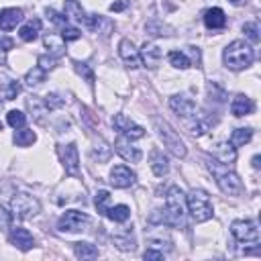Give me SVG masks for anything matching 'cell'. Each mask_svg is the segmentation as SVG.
<instances>
[{
  "label": "cell",
  "mask_w": 261,
  "mask_h": 261,
  "mask_svg": "<svg viewBox=\"0 0 261 261\" xmlns=\"http://www.w3.org/2000/svg\"><path fill=\"white\" fill-rule=\"evenodd\" d=\"M37 141V135L31 130V128H16V133H14V143L18 145V147H29V145H33Z\"/></svg>",
  "instance_id": "obj_29"
},
{
  "label": "cell",
  "mask_w": 261,
  "mask_h": 261,
  "mask_svg": "<svg viewBox=\"0 0 261 261\" xmlns=\"http://www.w3.org/2000/svg\"><path fill=\"white\" fill-rule=\"evenodd\" d=\"M126 230H124V234H114L112 237V241H114V245L120 249V251H133L135 249V237H133V226H130V230H128V226H124Z\"/></svg>",
  "instance_id": "obj_25"
},
{
  "label": "cell",
  "mask_w": 261,
  "mask_h": 261,
  "mask_svg": "<svg viewBox=\"0 0 261 261\" xmlns=\"http://www.w3.org/2000/svg\"><path fill=\"white\" fill-rule=\"evenodd\" d=\"M29 88H37V86H41L43 82H45V71L37 65V67H33V69H29L27 73H24V80H22Z\"/></svg>",
  "instance_id": "obj_28"
},
{
  "label": "cell",
  "mask_w": 261,
  "mask_h": 261,
  "mask_svg": "<svg viewBox=\"0 0 261 261\" xmlns=\"http://www.w3.org/2000/svg\"><path fill=\"white\" fill-rule=\"evenodd\" d=\"M22 8H4L0 12V31H12L22 20Z\"/></svg>",
  "instance_id": "obj_17"
},
{
  "label": "cell",
  "mask_w": 261,
  "mask_h": 261,
  "mask_svg": "<svg viewBox=\"0 0 261 261\" xmlns=\"http://www.w3.org/2000/svg\"><path fill=\"white\" fill-rule=\"evenodd\" d=\"M184 218H186V196L177 186H171L165 194V208L153 210L149 222L165 224V226H181Z\"/></svg>",
  "instance_id": "obj_1"
},
{
  "label": "cell",
  "mask_w": 261,
  "mask_h": 261,
  "mask_svg": "<svg viewBox=\"0 0 261 261\" xmlns=\"http://www.w3.org/2000/svg\"><path fill=\"white\" fill-rule=\"evenodd\" d=\"M73 253L77 259H94V257H98V247L90 245V243H75Z\"/></svg>",
  "instance_id": "obj_27"
},
{
  "label": "cell",
  "mask_w": 261,
  "mask_h": 261,
  "mask_svg": "<svg viewBox=\"0 0 261 261\" xmlns=\"http://www.w3.org/2000/svg\"><path fill=\"white\" fill-rule=\"evenodd\" d=\"M251 139H253V128H249V126H241V128H234V130H232L228 143H230L232 147H243V145H247Z\"/></svg>",
  "instance_id": "obj_24"
},
{
  "label": "cell",
  "mask_w": 261,
  "mask_h": 261,
  "mask_svg": "<svg viewBox=\"0 0 261 261\" xmlns=\"http://www.w3.org/2000/svg\"><path fill=\"white\" fill-rule=\"evenodd\" d=\"M188 53L192 55V59L196 63H200V51H198V47H188Z\"/></svg>",
  "instance_id": "obj_45"
},
{
  "label": "cell",
  "mask_w": 261,
  "mask_h": 261,
  "mask_svg": "<svg viewBox=\"0 0 261 261\" xmlns=\"http://www.w3.org/2000/svg\"><path fill=\"white\" fill-rule=\"evenodd\" d=\"M39 33H41V20H39V18H33V20H29L27 24L20 27V39L27 41V43L35 41V39L39 37Z\"/></svg>",
  "instance_id": "obj_23"
},
{
  "label": "cell",
  "mask_w": 261,
  "mask_h": 261,
  "mask_svg": "<svg viewBox=\"0 0 261 261\" xmlns=\"http://www.w3.org/2000/svg\"><path fill=\"white\" fill-rule=\"evenodd\" d=\"M149 161H151V169H153V173H155L157 177H163V175L169 171V159L163 155V151L153 149Z\"/></svg>",
  "instance_id": "obj_19"
},
{
  "label": "cell",
  "mask_w": 261,
  "mask_h": 261,
  "mask_svg": "<svg viewBox=\"0 0 261 261\" xmlns=\"http://www.w3.org/2000/svg\"><path fill=\"white\" fill-rule=\"evenodd\" d=\"M253 108H255L253 100L249 96H245V94H237L232 98V102H230V112L234 116H247V114L253 112Z\"/></svg>",
  "instance_id": "obj_18"
},
{
  "label": "cell",
  "mask_w": 261,
  "mask_h": 261,
  "mask_svg": "<svg viewBox=\"0 0 261 261\" xmlns=\"http://www.w3.org/2000/svg\"><path fill=\"white\" fill-rule=\"evenodd\" d=\"M45 12H47V16L51 18L53 24H57V27H65V24H67V16H65V14H61V12L53 10V8H47Z\"/></svg>",
  "instance_id": "obj_39"
},
{
  "label": "cell",
  "mask_w": 261,
  "mask_h": 261,
  "mask_svg": "<svg viewBox=\"0 0 261 261\" xmlns=\"http://www.w3.org/2000/svg\"><path fill=\"white\" fill-rule=\"evenodd\" d=\"M204 24L208 27V29H212V31H216V29H222L224 24H226V16H224V10L222 8H208L206 12H204Z\"/></svg>",
  "instance_id": "obj_20"
},
{
  "label": "cell",
  "mask_w": 261,
  "mask_h": 261,
  "mask_svg": "<svg viewBox=\"0 0 261 261\" xmlns=\"http://www.w3.org/2000/svg\"><path fill=\"white\" fill-rule=\"evenodd\" d=\"M230 232H232V237L239 243H253V245H257L259 239H261L255 220H234L230 224Z\"/></svg>",
  "instance_id": "obj_9"
},
{
  "label": "cell",
  "mask_w": 261,
  "mask_h": 261,
  "mask_svg": "<svg viewBox=\"0 0 261 261\" xmlns=\"http://www.w3.org/2000/svg\"><path fill=\"white\" fill-rule=\"evenodd\" d=\"M8 241H10L16 249H20V251H29V249H33V245H35L33 234H31L27 228H20V226L10 228V232H8Z\"/></svg>",
  "instance_id": "obj_14"
},
{
  "label": "cell",
  "mask_w": 261,
  "mask_h": 261,
  "mask_svg": "<svg viewBox=\"0 0 261 261\" xmlns=\"http://www.w3.org/2000/svg\"><path fill=\"white\" fill-rule=\"evenodd\" d=\"M167 59H169V63H171L173 67H177V69H188V67L192 65V61L188 59V55H186L184 51H169Z\"/></svg>",
  "instance_id": "obj_31"
},
{
  "label": "cell",
  "mask_w": 261,
  "mask_h": 261,
  "mask_svg": "<svg viewBox=\"0 0 261 261\" xmlns=\"http://www.w3.org/2000/svg\"><path fill=\"white\" fill-rule=\"evenodd\" d=\"M63 39L59 37H55V35H47L45 37V47H49V51H51V55L53 57H59V55H63V51H65V47H63Z\"/></svg>",
  "instance_id": "obj_30"
},
{
  "label": "cell",
  "mask_w": 261,
  "mask_h": 261,
  "mask_svg": "<svg viewBox=\"0 0 261 261\" xmlns=\"http://www.w3.org/2000/svg\"><path fill=\"white\" fill-rule=\"evenodd\" d=\"M108 202H110L108 190H98V192H96V198H94V204H96V208H98L100 214H104V212L108 210Z\"/></svg>",
  "instance_id": "obj_34"
},
{
  "label": "cell",
  "mask_w": 261,
  "mask_h": 261,
  "mask_svg": "<svg viewBox=\"0 0 261 261\" xmlns=\"http://www.w3.org/2000/svg\"><path fill=\"white\" fill-rule=\"evenodd\" d=\"M73 67H75V71H77L82 77H86V82H88V84H94V71L90 69V65H88V63L75 61V63H73Z\"/></svg>",
  "instance_id": "obj_37"
},
{
  "label": "cell",
  "mask_w": 261,
  "mask_h": 261,
  "mask_svg": "<svg viewBox=\"0 0 261 261\" xmlns=\"http://www.w3.org/2000/svg\"><path fill=\"white\" fill-rule=\"evenodd\" d=\"M0 108H2V102H0Z\"/></svg>",
  "instance_id": "obj_50"
},
{
  "label": "cell",
  "mask_w": 261,
  "mask_h": 261,
  "mask_svg": "<svg viewBox=\"0 0 261 261\" xmlns=\"http://www.w3.org/2000/svg\"><path fill=\"white\" fill-rule=\"evenodd\" d=\"M61 104H63V100L59 98V94H47V96H45V106H47L49 110L59 108Z\"/></svg>",
  "instance_id": "obj_40"
},
{
  "label": "cell",
  "mask_w": 261,
  "mask_h": 261,
  "mask_svg": "<svg viewBox=\"0 0 261 261\" xmlns=\"http://www.w3.org/2000/svg\"><path fill=\"white\" fill-rule=\"evenodd\" d=\"M243 33H245V37L251 41V43H259V27H257V22H245L243 24Z\"/></svg>",
  "instance_id": "obj_35"
},
{
  "label": "cell",
  "mask_w": 261,
  "mask_h": 261,
  "mask_svg": "<svg viewBox=\"0 0 261 261\" xmlns=\"http://www.w3.org/2000/svg\"><path fill=\"white\" fill-rule=\"evenodd\" d=\"M118 55H120V59H122L128 67H139V65H141L139 49H135L133 41H128V39H122V41L118 43Z\"/></svg>",
  "instance_id": "obj_15"
},
{
  "label": "cell",
  "mask_w": 261,
  "mask_h": 261,
  "mask_svg": "<svg viewBox=\"0 0 261 261\" xmlns=\"http://www.w3.org/2000/svg\"><path fill=\"white\" fill-rule=\"evenodd\" d=\"M112 124H114V128H116L122 137H126V139H130V141L145 137V128L139 126L135 120H130L126 114H114Z\"/></svg>",
  "instance_id": "obj_10"
},
{
  "label": "cell",
  "mask_w": 261,
  "mask_h": 261,
  "mask_svg": "<svg viewBox=\"0 0 261 261\" xmlns=\"http://www.w3.org/2000/svg\"><path fill=\"white\" fill-rule=\"evenodd\" d=\"M114 151H116L124 161H128V163H139L141 157H143L141 149L135 147V145L130 143V139H126V137H122V135L114 141Z\"/></svg>",
  "instance_id": "obj_12"
},
{
  "label": "cell",
  "mask_w": 261,
  "mask_h": 261,
  "mask_svg": "<svg viewBox=\"0 0 261 261\" xmlns=\"http://www.w3.org/2000/svg\"><path fill=\"white\" fill-rule=\"evenodd\" d=\"M59 157H61V163H63V169H65L67 175H71V177L80 175V155H77L75 143L61 145L59 147Z\"/></svg>",
  "instance_id": "obj_11"
},
{
  "label": "cell",
  "mask_w": 261,
  "mask_h": 261,
  "mask_svg": "<svg viewBox=\"0 0 261 261\" xmlns=\"http://www.w3.org/2000/svg\"><path fill=\"white\" fill-rule=\"evenodd\" d=\"M82 37V31L77 29V27H69V24H65V27H61V39L67 43V41H77Z\"/></svg>",
  "instance_id": "obj_36"
},
{
  "label": "cell",
  "mask_w": 261,
  "mask_h": 261,
  "mask_svg": "<svg viewBox=\"0 0 261 261\" xmlns=\"http://www.w3.org/2000/svg\"><path fill=\"white\" fill-rule=\"evenodd\" d=\"M88 224H90V216L80 210H67L57 220V228L61 232H80V230H86Z\"/></svg>",
  "instance_id": "obj_8"
},
{
  "label": "cell",
  "mask_w": 261,
  "mask_h": 261,
  "mask_svg": "<svg viewBox=\"0 0 261 261\" xmlns=\"http://www.w3.org/2000/svg\"><path fill=\"white\" fill-rule=\"evenodd\" d=\"M39 67H41L43 71L53 69V67H55V57H53V55H51V57H49V55H41V57H39Z\"/></svg>",
  "instance_id": "obj_41"
},
{
  "label": "cell",
  "mask_w": 261,
  "mask_h": 261,
  "mask_svg": "<svg viewBox=\"0 0 261 261\" xmlns=\"http://www.w3.org/2000/svg\"><path fill=\"white\" fill-rule=\"evenodd\" d=\"M124 6H126V2H112V4H110V10H112V12H118V10H122Z\"/></svg>",
  "instance_id": "obj_46"
},
{
  "label": "cell",
  "mask_w": 261,
  "mask_h": 261,
  "mask_svg": "<svg viewBox=\"0 0 261 261\" xmlns=\"http://www.w3.org/2000/svg\"><path fill=\"white\" fill-rule=\"evenodd\" d=\"M63 14H65L67 18L77 20V22H84V18H86V12H84V8H82V4H80L77 0H65Z\"/></svg>",
  "instance_id": "obj_26"
},
{
  "label": "cell",
  "mask_w": 261,
  "mask_h": 261,
  "mask_svg": "<svg viewBox=\"0 0 261 261\" xmlns=\"http://www.w3.org/2000/svg\"><path fill=\"white\" fill-rule=\"evenodd\" d=\"M12 45H14V41L10 37H2L0 35V51H8V49H12Z\"/></svg>",
  "instance_id": "obj_44"
},
{
  "label": "cell",
  "mask_w": 261,
  "mask_h": 261,
  "mask_svg": "<svg viewBox=\"0 0 261 261\" xmlns=\"http://www.w3.org/2000/svg\"><path fill=\"white\" fill-rule=\"evenodd\" d=\"M0 130H2V122H0Z\"/></svg>",
  "instance_id": "obj_49"
},
{
  "label": "cell",
  "mask_w": 261,
  "mask_h": 261,
  "mask_svg": "<svg viewBox=\"0 0 261 261\" xmlns=\"http://www.w3.org/2000/svg\"><path fill=\"white\" fill-rule=\"evenodd\" d=\"M149 245H151L153 249H159V251H163V245H165V249L169 251V249H171V239H169V234H163V232H159V234L151 232V234H149ZM163 253H165V251H163Z\"/></svg>",
  "instance_id": "obj_32"
},
{
  "label": "cell",
  "mask_w": 261,
  "mask_h": 261,
  "mask_svg": "<svg viewBox=\"0 0 261 261\" xmlns=\"http://www.w3.org/2000/svg\"><path fill=\"white\" fill-rule=\"evenodd\" d=\"M163 251H159V249H153V247H149L145 253H143V257L147 259V261H151V259H163Z\"/></svg>",
  "instance_id": "obj_43"
},
{
  "label": "cell",
  "mask_w": 261,
  "mask_h": 261,
  "mask_svg": "<svg viewBox=\"0 0 261 261\" xmlns=\"http://www.w3.org/2000/svg\"><path fill=\"white\" fill-rule=\"evenodd\" d=\"M253 57H255L253 47H251L249 43L241 41V39L228 43V45L224 47V51H222V61H224V65H226L228 69H232V71H239V69L249 67V65L253 63Z\"/></svg>",
  "instance_id": "obj_4"
},
{
  "label": "cell",
  "mask_w": 261,
  "mask_h": 261,
  "mask_svg": "<svg viewBox=\"0 0 261 261\" xmlns=\"http://www.w3.org/2000/svg\"><path fill=\"white\" fill-rule=\"evenodd\" d=\"M139 57H141V61H143L147 67L155 69V67L159 65V61H161V49H159L155 43H145V45L139 49Z\"/></svg>",
  "instance_id": "obj_16"
},
{
  "label": "cell",
  "mask_w": 261,
  "mask_h": 261,
  "mask_svg": "<svg viewBox=\"0 0 261 261\" xmlns=\"http://www.w3.org/2000/svg\"><path fill=\"white\" fill-rule=\"evenodd\" d=\"M39 210H41L39 200L29 196V194H14L10 200V212H12V216H16L20 220L33 218Z\"/></svg>",
  "instance_id": "obj_7"
},
{
  "label": "cell",
  "mask_w": 261,
  "mask_h": 261,
  "mask_svg": "<svg viewBox=\"0 0 261 261\" xmlns=\"http://www.w3.org/2000/svg\"><path fill=\"white\" fill-rule=\"evenodd\" d=\"M169 106H171V110L177 114V118L181 120V124L188 128L190 135L202 137V135L208 130L210 122L204 120V116L200 114L196 102L190 100L188 96H171V98H169Z\"/></svg>",
  "instance_id": "obj_2"
},
{
  "label": "cell",
  "mask_w": 261,
  "mask_h": 261,
  "mask_svg": "<svg viewBox=\"0 0 261 261\" xmlns=\"http://www.w3.org/2000/svg\"><path fill=\"white\" fill-rule=\"evenodd\" d=\"M20 94V84L16 80H8L6 82V90H4V98L6 100H14Z\"/></svg>",
  "instance_id": "obj_38"
},
{
  "label": "cell",
  "mask_w": 261,
  "mask_h": 261,
  "mask_svg": "<svg viewBox=\"0 0 261 261\" xmlns=\"http://www.w3.org/2000/svg\"><path fill=\"white\" fill-rule=\"evenodd\" d=\"M10 216H12V212L0 208V226H2V230H8L10 228Z\"/></svg>",
  "instance_id": "obj_42"
},
{
  "label": "cell",
  "mask_w": 261,
  "mask_h": 261,
  "mask_svg": "<svg viewBox=\"0 0 261 261\" xmlns=\"http://www.w3.org/2000/svg\"><path fill=\"white\" fill-rule=\"evenodd\" d=\"M135 181H137V173H135L130 167H126V165H116V167L110 169V184H112L114 188L124 190V188H130Z\"/></svg>",
  "instance_id": "obj_13"
},
{
  "label": "cell",
  "mask_w": 261,
  "mask_h": 261,
  "mask_svg": "<svg viewBox=\"0 0 261 261\" xmlns=\"http://www.w3.org/2000/svg\"><path fill=\"white\" fill-rule=\"evenodd\" d=\"M228 2H230V4H234V6H241V4H245L247 0H228Z\"/></svg>",
  "instance_id": "obj_48"
},
{
  "label": "cell",
  "mask_w": 261,
  "mask_h": 261,
  "mask_svg": "<svg viewBox=\"0 0 261 261\" xmlns=\"http://www.w3.org/2000/svg\"><path fill=\"white\" fill-rule=\"evenodd\" d=\"M6 122L12 126V128H22L27 124V114L20 112V110H10L6 114Z\"/></svg>",
  "instance_id": "obj_33"
},
{
  "label": "cell",
  "mask_w": 261,
  "mask_h": 261,
  "mask_svg": "<svg viewBox=\"0 0 261 261\" xmlns=\"http://www.w3.org/2000/svg\"><path fill=\"white\" fill-rule=\"evenodd\" d=\"M206 165H208L210 173L214 175V179H216V184H218V188H220L222 194H226V196H239L243 192V181L237 175V171H232L228 167V163H222V161H218L214 157H206Z\"/></svg>",
  "instance_id": "obj_3"
},
{
  "label": "cell",
  "mask_w": 261,
  "mask_h": 261,
  "mask_svg": "<svg viewBox=\"0 0 261 261\" xmlns=\"http://www.w3.org/2000/svg\"><path fill=\"white\" fill-rule=\"evenodd\" d=\"M106 218H110L112 222H126L130 216V208L124 204H116V206H108V210L104 212Z\"/></svg>",
  "instance_id": "obj_22"
},
{
  "label": "cell",
  "mask_w": 261,
  "mask_h": 261,
  "mask_svg": "<svg viewBox=\"0 0 261 261\" xmlns=\"http://www.w3.org/2000/svg\"><path fill=\"white\" fill-rule=\"evenodd\" d=\"M214 159H218L222 163H232L237 159V147H232L228 141L216 143L214 145Z\"/></svg>",
  "instance_id": "obj_21"
},
{
  "label": "cell",
  "mask_w": 261,
  "mask_h": 261,
  "mask_svg": "<svg viewBox=\"0 0 261 261\" xmlns=\"http://www.w3.org/2000/svg\"><path fill=\"white\" fill-rule=\"evenodd\" d=\"M259 165H261V163H259V155H255V157H253V167L259 169Z\"/></svg>",
  "instance_id": "obj_47"
},
{
  "label": "cell",
  "mask_w": 261,
  "mask_h": 261,
  "mask_svg": "<svg viewBox=\"0 0 261 261\" xmlns=\"http://www.w3.org/2000/svg\"><path fill=\"white\" fill-rule=\"evenodd\" d=\"M186 206H188V212L192 214V218L196 222H206L214 214V208H212V202H210L208 192L206 190H200V188H194V190L188 192Z\"/></svg>",
  "instance_id": "obj_5"
},
{
  "label": "cell",
  "mask_w": 261,
  "mask_h": 261,
  "mask_svg": "<svg viewBox=\"0 0 261 261\" xmlns=\"http://www.w3.org/2000/svg\"><path fill=\"white\" fill-rule=\"evenodd\" d=\"M155 130H157V135H159V139L163 141V145L175 155V157H179V159H184L186 155H188V149H186V143L179 139V135L171 128V124H167L165 120H155Z\"/></svg>",
  "instance_id": "obj_6"
}]
</instances>
